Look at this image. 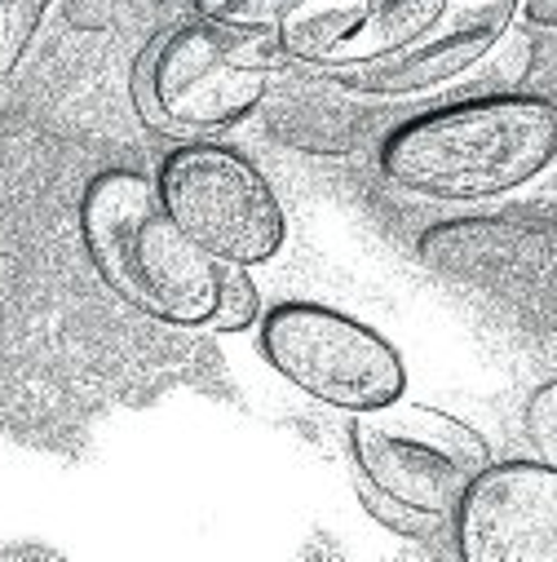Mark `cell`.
Segmentation results:
<instances>
[{"mask_svg":"<svg viewBox=\"0 0 557 562\" xmlns=\"http://www.w3.org/2000/svg\"><path fill=\"white\" fill-rule=\"evenodd\" d=\"M557 156V102L491 93L411 115L380 143L389 182L430 200H491L539 178Z\"/></svg>","mask_w":557,"mask_h":562,"instance_id":"1","label":"cell"},{"mask_svg":"<svg viewBox=\"0 0 557 562\" xmlns=\"http://www.w3.org/2000/svg\"><path fill=\"white\" fill-rule=\"evenodd\" d=\"M80 239L102 284L160 324L204 328L217 306V257L164 209L151 178L102 169L80 195Z\"/></svg>","mask_w":557,"mask_h":562,"instance_id":"2","label":"cell"},{"mask_svg":"<svg viewBox=\"0 0 557 562\" xmlns=\"http://www.w3.org/2000/svg\"><path fill=\"white\" fill-rule=\"evenodd\" d=\"M278 63L274 36L195 19L137 58L133 102L151 128H230L265 102Z\"/></svg>","mask_w":557,"mask_h":562,"instance_id":"3","label":"cell"},{"mask_svg":"<svg viewBox=\"0 0 557 562\" xmlns=\"http://www.w3.org/2000/svg\"><path fill=\"white\" fill-rule=\"evenodd\" d=\"M350 452L372 487L447 522L491 465V443L469 420L407 398L350 412Z\"/></svg>","mask_w":557,"mask_h":562,"instance_id":"4","label":"cell"},{"mask_svg":"<svg viewBox=\"0 0 557 562\" xmlns=\"http://www.w3.org/2000/svg\"><path fill=\"white\" fill-rule=\"evenodd\" d=\"M173 222L217 261L261 266L284 248L288 217L265 173L217 143L178 147L156 178Z\"/></svg>","mask_w":557,"mask_h":562,"instance_id":"5","label":"cell"},{"mask_svg":"<svg viewBox=\"0 0 557 562\" xmlns=\"http://www.w3.org/2000/svg\"><path fill=\"white\" fill-rule=\"evenodd\" d=\"M261 355L302 394L341 412L380 407L407 385L398 350L376 328L319 302H284L261 315Z\"/></svg>","mask_w":557,"mask_h":562,"instance_id":"6","label":"cell"},{"mask_svg":"<svg viewBox=\"0 0 557 562\" xmlns=\"http://www.w3.org/2000/svg\"><path fill=\"white\" fill-rule=\"evenodd\" d=\"M416 252L456 284L557 319V222L456 217L430 226Z\"/></svg>","mask_w":557,"mask_h":562,"instance_id":"7","label":"cell"},{"mask_svg":"<svg viewBox=\"0 0 557 562\" xmlns=\"http://www.w3.org/2000/svg\"><path fill=\"white\" fill-rule=\"evenodd\" d=\"M465 562H557V470L491 461L452 514Z\"/></svg>","mask_w":557,"mask_h":562,"instance_id":"8","label":"cell"},{"mask_svg":"<svg viewBox=\"0 0 557 562\" xmlns=\"http://www.w3.org/2000/svg\"><path fill=\"white\" fill-rule=\"evenodd\" d=\"M522 0H443L434 23L411 36L402 49L372 58V63H341L323 67L341 89L363 98H407L425 93L461 71H469L478 58L496 49V41L509 32Z\"/></svg>","mask_w":557,"mask_h":562,"instance_id":"9","label":"cell"},{"mask_svg":"<svg viewBox=\"0 0 557 562\" xmlns=\"http://www.w3.org/2000/svg\"><path fill=\"white\" fill-rule=\"evenodd\" d=\"M363 23V0H297L288 19L274 27V41L288 63L332 67L345 41Z\"/></svg>","mask_w":557,"mask_h":562,"instance_id":"10","label":"cell"},{"mask_svg":"<svg viewBox=\"0 0 557 562\" xmlns=\"http://www.w3.org/2000/svg\"><path fill=\"white\" fill-rule=\"evenodd\" d=\"M439 10H443V0H363V23L345 41V49L337 54L332 67L372 63V58H385V54L402 49L411 36H421L434 23Z\"/></svg>","mask_w":557,"mask_h":562,"instance_id":"11","label":"cell"},{"mask_svg":"<svg viewBox=\"0 0 557 562\" xmlns=\"http://www.w3.org/2000/svg\"><path fill=\"white\" fill-rule=\"evenodd\" d=\"M257 319H261V293L252 284L248 266L217 261V306L204 319V328H213V333H243Z\"/></svg>","mask_w":557,"mask_h":562,"instance_id":"12","label":"cell"},{"mask_svg":"<svg viewBox=\"0 0 557 562\" xmlns=\"http://www.w3.org/2000/svg\"><path fill=\"white\" fill-rule=\"evenodd\" d=\"M297 0H195V14L208 23H226L239 32H265L274 36V27L288 19V10Z\"/></svg>","mask_w":557,"mask_h":562,"instance_id":"13","label":"cell"},{"mask_svg":"<svg viewBox=\"0 0 557 562\" xmlns=\"http://www.w3.org/2000/svg\"><path fill=\"white\" fill-rule=\"evenodd\" d=\"M45 10H49V0H0V85L10 80V71L27 54L32 36L41 32Z\"/></svg>","mask_w":557,"mask_h":562,"instance_id":"14","label":"cell"},{"mask_svg":"<svg viewBox=\"0 0 557 562\" xmlns=\"http://www.w3.org/2000/svg\"><path fill=\"white\" fill-rule=\"evenodd\" d=\"M359 501H363V509L385 527V531H398V536H411V540H425V536H434L447 518H434V514H425V509H416V505H402V501H394L389 492H380V487H372L363 474H359Z\"/></svg>","mask_w":557,"mask_h":562,"instance_id":"15","label":"cell"},{"mask_svg":"<svg viewBox=\"0 0 557 562\" xmlns=\"http://www.w3.org/2000/svg\"><path fill=\"white\" fill-rule=\"evenodd\" d=\"M522 426H526V439H531L535 457L557 470V381H544V385L526 398Z\"/></svg>","mask_w":557,"mask_h":562,"instance_id":"16","label":"cell"},{"mask_svg":"<svg viewBox=\"0 0 557 562\" xmlns=\"http://www.w3.org/2000/svg\"><path fill=\"white\" fill-rule=\"evenodd\" d=\"M526 19L539 27H557V0H526Z\"/></svg>","mask_w":557,"mask_h":562,"instance_id":"17","label":"cell"}]
</instances>
